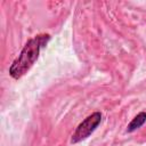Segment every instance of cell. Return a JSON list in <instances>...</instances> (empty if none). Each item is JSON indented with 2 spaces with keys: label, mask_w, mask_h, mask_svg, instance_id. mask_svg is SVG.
<instances>
[{
  "label": "cell",
  "mask_w": 146,
  "mask_h": 146,
  "mask_svg": "<svg viewBox=\"0 0 146 146\" xmlns=\"http://www.w3.org/2000/svg\"><path fill=\"white\" fill-rule=\"evenodd\" d=\"M49 40V35H38L34 39H31L27 41V43L24 46L22 49L21 54L13 62L10 68H9V74L14 79H19L23 76L35 63V60L39 57L40 48L47 43Z\"/></svg>",
  "instance_id": "cell-1"
},
{
  "label": "cell",
  "mask_w": 146,
  "mask_h": 146,
  "mask_svg": "<svg viewBox=\"0 0 146 146\" xmlns=\"http://www.w3.org/2000/svg\"><path fill=\"white\" fill-rule=\"evenodd\" d=\"M145 121H146V113L145 112H141V113H139L138 115H136L135 117H133V120L130 122V124L128 125V131L129 132H132V131H135L136 129H138V128H140L144 123H145Z\"/></svg>",
  "instance_id": "cell-3"
},
{
  "label": "cell",
  "mask_w": 146,
  "mask_h": 146,
  "mask_svg": "<svg viewBox=\"0 0 146 146\" xmlns=\"http://www.w3.org/2000/svg\"><path fill=\"white\" fill-rule=\"evenodd\" d=\"M100 121H102V114L100 113L96 112V113H92L91 115H89L86 120H83L78 125L75 132L72 136L71 141L72 143H79V141L86 139L87 137H89L94 132V130L98 127Z\"/></svg>",
  "instance_id": "cell-2"
}]
</instances>
